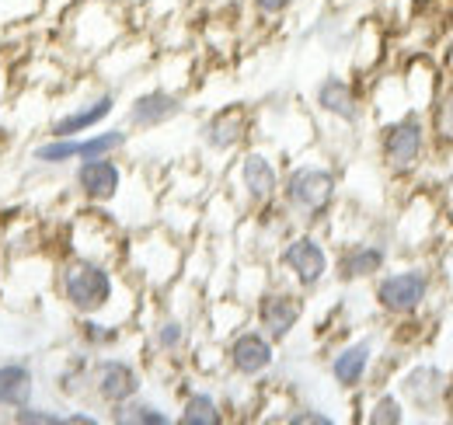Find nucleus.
<instances>
[{"instance_id":"3","label":"nucleus","mask_w":453,"mask_h":425,"mask_svg":"<svg viewBox=\"0 0 453 425\" xmlns=\"http://www.w3.org/2000/svg\"><path fill=\"white\" fill-rule=\"evenodd\" d=\"M280 196L293 220L314 227L332 212L339 199V174L328 164H296L283 178Z\"/></svg>"},{"instance_id":"29","label":"nucleus","mask_w":453,"mask_h":425,"mask_svg":"<svg viewBox=\"0 0 453 425\" xmlns=\"http://www.w3.org/2000/svg\"><path fill=\"white\" fill-rule=\"evenodd\" d=\"M251 7L262 18H283L289 7H296V0H251Z\"/></svg>"},{"instance_id":"19","label":"nucleus","mask_w":453,"mask_h":425,"mask_svg":"<svg viewBox=\"0 0 453 425\" xmlns=\"http://www.w3.org/2000/svg\"><path fill=\"white\" fill-rule=\"evenodd\" d=\"M429 112V133H433V147L440 151H453V81L440 84Z\"/></svg>"},{"instance_id":"18","label":"nucleus","mask_w":453,"mask_h":425,"mask_svg":"<svg viewBox=\"0 0 453 425\" xmlns=\"http://www.w3.org/2000/svg\"><path fill=\"white\" fill-rule=\"evenodd\" d=\"M115 112V95H98L95 102H88L77 112H66L63 119L53 122L50 136H81V133H91L95 126H102L109 115Z\"/></svg>"},{"instance_id":"1","label":"nucleus","mask_w":453,"mask_h":425,"mask_svg":"<svg viewBox=\"0 0 453 425\" xmlns=\"http://www.w3.org/2000/svg\"><path fill=\"white\" fill-rule=\"evenodd\" d=\"M440 279H436V266L426 262H408V266L384 268L373 279V304L380 314L395 321H415L436 293Z\"/></svg>"},{"instance_id":"26","label":"nucleus","mask_w":453,"mask_h":425,"mask_svg":"<svg viewBox=\"0 0 453 425\" xmlns=\"http://www.w3.org/2000/svg\"><path fill=\"white\" fill-rule=\"evenodd\" d=\"M81 335H84V342L88 345H95V349H109V345H115L119 342V328L115 324H102V321H84L81 324Z\"/></svg>"},{"instance_id":"24","label":"nucleus","mask_w":453,"mask_h":425,"mask_svg":"<svg viewBox=\"0 0 453 425\" xmlns=\"http://www.w3.org/2000/svg\"><path fill=\"white\" fill-rule=\"evenodd\" d=\"M185 338H188V331H185V324H181L178 318H165V321H157V324H154V349H157V352H165V356L181 352Z\"/></svg>"},{"instance_id":"16","label":"nucleus","mask_w":453,"mask_h":425,"mask_svg":"<svg viewBox=\"0 0 453 425\" xmlns=\"http://www.w3.org/2000/svg\"><path fill=\"white\" fill-rule=\"evenodd\" d=\"M181 112H185V105L178 95H171L165 88H154V91H143L140 98H133L126 119L133 129H161V126L174 122Z\"/></svg>"},{"instance_id":"14","label":"nucleus","mask_w":453,"mask_h":425,"mask_svg":"<svg viewBox=\"0 0 453 425\" xmlns=\"http://www.w3.org/2000/svg\"><path fill=\"white\" fill-rule=\"evenodd\" d=\"M370 370H373V342L370 338H356V342L342 345L328 363V373L342 390H359L366 383Z\"/></svg>"},{"instance_id":"25","label":"nucleus","mask_w":453,"mask_h":425,"mask_svg":"<svg viewBox=\"0 0 453 425\" xmlns=\"http://www.w3.org/2000/svg\"><path fill=\"white\" fill-rule=\"evenodd\" d=\"M84 383H91V363L84 356H77V359H70L66 370L59 373V390L63 394H81Z\"/></svg>"},{"instance_id":"9","label":"nucleus","mask_w":453,"mask_h":425,"mask_svg":"<svg viewBox=\"0 0 453 425\" xmlns=\"http://www.w3.org/2000/svg\"><path fill=\"white\" fill-rule=\"evenodd\" d=\"M140 387H143V376L126 359H112L109 356V359L91 363V390L109 408H119V405L133 401L140 394Z\"/></svg>"},{"instance_id":"4","label":"nucleus","mask_w":453,"mask_h":425,"mask_svg":"<svg viewBox=\"0 0 453 425\" xmlns=\"http://www.w3.org/2000/svg\"><path fill=\"white\" fill-rule=\"evenodd\" d=\"M59 293L81 318H95L112 304L115 279L102 262L77 259V262H66L59 272Z\"/></svg>"},{"instance_id":"30","label":"nucleus","mask_w":453,"mask_h":425,"mask_svg":"<svg viewBox=\"0 0 453 425\" xmlns=\"http://www.w3.org/2000/svg\"><path fill=\"white\" fill-rule=\"evenodd\" d=\"M436 279L447 286V293H453V244L443 248V255L436 259Z\"/></svg>"},{"instance_id":"21","label":"nucleus","mask_w":453,"mask_h":425,"mask_svg":"<svg viewBox=\"0 0 453 425\" xmlns=\"http://www.w3.org/2000/svg\"><path fill=\"white\" fill-rule=\"evenodd\" d=\"M178 422L181 425H220L224 422V405H220L210 390H192V394H185V401H181Z\"/></svg>"},{"instance_id":"10","label":"nucleus","mask_w":453,"mask_h":425,"mask_svg":"<svg viewBox=\"0 0 453 425\" xmlns=\"http://www.w3.org/2000/svg\"><path fill=\"white\" fill-rule=\"evenodd\" d=\"M391 262V248L384 237H363V241H349L342 248L335 275L342 282H373Z\"/></svg>"},{"instance_id":"31","label":"nucleus","mask_w":453,"mask_h":425,"mask_svg":"<svg viewBox=\"0 0 453 425\" xmlns=\"http://www.w3.org/2000/svg\"><path fill=\"white\" fill-rule=\"evenodd\" d=\"M63 425H98L95 415H81V412H73V415H63Z\"/></svg>"},{"instance_id":"8","label":"nucleus","mask_w":453,"mask_h":425,"mask_svg":"<svg viewBox=\"0 0 453 425\" xmlns=\"http://www.w3.org/2000/svg\"><path fill=\"white\" fill-rule=\"evenodd\" d=\"M226 367L244 380H258L276 367V342L262 328H244L226 345Z\"/></svg>"},{"instance_id":"22","label":"nucleus","mask_w":453,"mask_h":425,"mask_svg":"<svg viewBox=\"0 0 453 425\" xmlns=\"http://www.w3.org/2000/svg\"><path fill=\"white\" fill-rule=\"evenodd\" d=\"M112 422H122V425H168L171 415L161 408V405H154V401H140V394H136L133 401H126V405L112 408Z\"/></svg>"},{"instance_id":"5","label":"nucleus","mask_w":453,"mask_h":425,"mask_svg":"<svg viewBox=\"0 0 453 425\" xmlns=\"http://www.w3.org/2000/svg\"><path fill=\"white\" fill-rule=\"evenodd\" d=\"M280 266H283L286 275L296 282L300 293H311V290H318V286L328 279V272H332V255H328V248H325V241H321L318 234L300 230V234H293V237L283 241V248H280Z\"/></svg>"},{"instance_id":"12","label":"nucleus","mask_w":453,"mask_h":425,"mask_svg":"<svg viewBox=\"0 0 453 425\" xmlns=\"http://www.w3.org/2000/svg\"><path fill=\"white\" fill-rule=\"evenodd\" d=\"M237 185L244 192V199L251 206H269L276 196H280V185H283V174L276 167V160L262 151H251L237 160Z\"/></svg>"},{"instance_id":"11","label":"nucleus","mask_w":453,"mask_h":425,"mask_svg":"<svg viewBox=\"0 0 453 425\" xmlns=\"http://www.w3.org/2000/svg\"><path fill=\"white\" fill-rule=\"evenodd\" d=\"M303 318V300H300V293H289V290H265L262 297H258V304H255V321H258V328L280 345L286 342L293 331H296V324Z\"/></svg>"},{"instance_id":"28","label":"nucleus","mask_w":453,"mask_h":425,"mask_svg":"<svg viewBox=\"0 0 453 425\" xmlns=\"http://www.w3.org/2000/svg\"><path fill=\"white\" fill-rule=\"evenodd\" d=\"M286 422L289 425H332L335 419L325 415V412H318V408H296L293 415H286Z\"/></svg>"},{"instance_id":"17","label":"nucleus","mask_w":453,"mask_h":425,"mask_svg":"<svg viewBox=\"0 0 453 425\" xmlns=\"http://www.w3.org/2000/svg\"><path fill=\"white\" fill-rule=\"evenodd\" d=\"M248 136V108L244 105H226L220 112H213L203 126V143L217 154L234 151L241 140Z\"/></svg>"},{"instance_id":"20","label":"nucleus","mask_w":453,"mask_h":425,"mask_svg":"<svg viewBox=\"0 0 453 425\" xmlns=\"http://www.w3.org/2000/svg\"><path fill=\"white\" fill-rule=\"evenodd\" d=\"M32 398V370L25 363L0 367V408H21Z\"/></svg>"},{"instance_id":"6","label":"nucleus","mask_w":453,"mask_h":425,"mask_svg":"<svg viewBox=\"0 0 453 425\" xmlns=\"http://www.w3.org/2000/svg\"><path fill=\"white\" fill-rule=\"evenodd\" d=\"M453 373L436 367V363H415L401 373L397 380V394L408 408L415 412H440L450 398Z\"/></svg>"},{"instance_id":"2","label":"nucleus","mask_w":453,"mask_h":425,"mask_svg":"<svg viewBox=\"0 0 453 425\" xmlns=\"http://www.w3.org/2000/svg\"><path fill=\"white\" fill-rule=\"evenodd\" d=\"M377 151H380V164H384L388 174H395V178L415 174L426 164L429 151H433V133H429L426 112L404 108L391 122H384Z\"/></svg>"},{"instance_id":"7","label":"nucleus","mask_w":453,"mask_h":425,"mask_svg":"<svg viewBox=\"0 0 453 425\" xmlns=\"http://www.w3.org/2000/svg\"><path fill=\"white\" fill-rule=\"evenodd\" d=\"M129 136L122 129H105L91 136H53L35 151V160L42 164H66V160H88V158H115Z\"/></svg>"},{"instance_id":"15","label":"nucleus","mask_w":453,"mask_h":425,"mask_svg":"<svg viewBox=\"0 0 453 425\" xmlns=\"http://www.w3.org/2000/svg\"><path fill=\"white\" fill-rule=\"evenodd\" d=\"M314 105L321 108L325 115L345 122V126H356V122L363 119V102H359L356 88H352L345 77H339V73H328V77L314 88Z\"/></svg>"},{"instance_id":"23","label":"nucleus","mask_w":453,"mask_h":425,"mask_svg":"<svg viewBox=\"0 0 453 425\" xmlns=\"http://www.w3.org/2000/svg\"><path fill=\"white\" fill-rule=\"evenodd\" d=\"M408 405L401 401V394L397 390H384V394H377L373 398V405H370V412H366V422L370 425H401L408 415Z\"/></svg>"},{"instance_id":"27","label":"nucleus","mask_w":453,"mask_h":425,"mask_svg":"<svg viewBox=\"0 0 453 425\" xmlns=\"http://www.w3.org/2000/svg\"><path fill=\"white\" fill-rule=\"evenodd\" d=\"M14 422H21V425H63V415H53V412H46V408H28V405H21V408L14 412Z\"/></svg>"},{"instance_id":"13","label":"nucleus","mask_w":453,"mask_h":425,"mask_svg":"<svg viewBox=\"0 0 453 425\" xmlns=\"http://www.w3.org/2000/svg\"><path fill=\"white\" fill-rule=\"evenodd\" d=\"M77 189L84 199L91 203H112L122 189V167L115 164V158H88L77 164V174H73Z\"/></svg>"}]
</instances>
